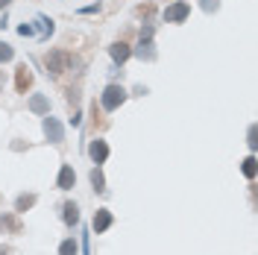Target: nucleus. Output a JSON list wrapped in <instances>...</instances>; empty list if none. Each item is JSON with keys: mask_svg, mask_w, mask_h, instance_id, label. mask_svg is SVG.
<instances>
[{"mask_svg": "<svg viewBox=\"0 0 258 255\" xmlns=\"http://www.w3.org/2000/svg\"><path fill=\"white\" fill-rule=\"evenodd\" d=\"M188 15H191V6H188L185 0H179V3H173V6L164 9V21H167V24H179V21H185Z\"/></svg>", "mask_w": 258, "mask_h": 255, "instance_id": "3", "label": "nucleus"}, {"mask_svg": "<svg viewBox=\"0 0 258 255\" xmlns=\"http://www.w3.org/2000/svg\"><path fill=\"white\" fill-rule=\"evenodd\" d=\"M153 12H156V6H153V3H144V6H138V15H141V18H150Z\"/></svg>", "mask_w": 258, "mask_h": 255, "instance_id": "19", "label": "nucleus"}, {"mask_svg": "<svg viewBox=\"0 0 258 255\" xmlns=\"http://www.w3.org/2000/svg\"><path fill=\"white\" fill-rule=\"evenodd\" d=\"M35 200H38L35 194H21V197H18V203H15V214H24V211H30V208L35 206Z\"/></svg>", "mask_w": 258, "mask_h": 255, "instance_id": "12", "label": "nucleus"}, {"mask_svg": "<svg viewBox=\"0 0 258 255\" xmlns=\"http://www.w3.org/2000/svg\"><path fill=\"white\" fill-rule=\"evenodd\" d=\"M12 56H15V50L9 47L6 41H0V62H12Z\"/></svg>", "mask_w": 258, "mask_h": 255, "instance_id": "16", "label": "nucleus"}, {"mask_svg": "<svg viewBox=\"0 0 258 255\" xmlns=\"http://www.w3.org/2000/svg\"><path fill=\"white\" fill-rule=\"evenodd\" d=\"M64 223H80V208H77V203H64Z\"/></svg>", "mask_w": 258, "mask_h": 255, "instance_id": "13", "label": "nucleus"}, {"mask_svg": "<svg viewBox=\"0 0 258 255\" xmlns=\"http://www.w3.org/2000/svg\"><path fill=\"white\" fill-rule=\"evenodd\" d=\"M59 255H77V240H64L59 246Z\"/></svg>", "mask_w": 258, "mask_h": 255, "instance_id": "17", "label": "nucleus"}, {"mask_svg": "<svg viewBox=\"0 0 258 255\" xmlns=\"http://www.w3.org/2000/svg\"><path fill=\"white\" fill-rule=\"evenodd\" d=\"M141 38H153V27H150V24H147L144 30H141Z\"/></svg>", "mask_w": 258, "mask_h": 255, "instance_id": "21", "label": "nucleus"}, {"mask_svg": "<svg viewBox=\"0 0 258 255\" xmlns=\"http://www.w3.org/2000/svg\"><path fill=\"white\" fill-rule=\"evenodd\" d=\"M203 9L206 12H217L220 9V0H203Z\"/></svg>", "mask_w": 258, "mask_h": 255, "instance_id": "20", "label": "nucleus"}, {"mask_svg": "<svg viewBox=\"0 0 258 255\" xmlns=\"http://www.w3.org/2000/svg\"><path fill=\"white\" fill-rule=\"evenodd\" d=\"M138 56H141V59H147V62H153V59H156V50H153V41H150V38H141Z\"/></svg>", "mask_w": 258, "mask_h": 255, "instance_id": "14", "label": "nucleus"}, {"mask_svg": "<svg viewBox=\"0 0 258 255\" xmlns=\"http://www.w3.org/2000/svg\"><path fill=\"white\" fill-rule=\"evenodd\" d=\"M243 176H249V179L255 176V159H252V156H249V159L243 161Z\"/></svg>", "mask_w": 258, "mask_h": 255, "instance_id": "18", "label": "nucleus"}, {"mask_svg": "<svg viewBox=\"0 0 258 255\" xmlns=\"http://www.w3.org/2000/svg\"><path fill=\"white\" fill-rule=\"evenodd\" d=\"M74 182H77L74 167H71V164H62V170H59V188H62V191H68V188H74Z\"/></svg>", "mask_w": 258, "mask_h": 255, "instance_id": "9", "label": "nucleus"}, {"mask_svg": "<svg viewBox=\"0 0 258 255\" xmlns=\"http://www.w3.org/2000/svg\"><path fill=\"white\" fill-rule=\"evenodd\" d=\"M21 220L18 214H0V232H12V235H21Z\"/></svg>", "mask_w": 258, "mask_h": 255, "instance_id": "6", "label": "nucleus"}, {"mask_svg": "<svg viewBox=\"0 0 258 255\" xmlns=\"http://www.w3.org/2000/svg\"><path fill=\"white\" fill-rule=\"evenodd\" d=\"M44 135L50 138V144H62L64 141V129L56 117H44Z\"/></svg>", "mask_w": 258, "mask_h": 255, "instance_id": "4", "label": "nucleus"}, {"mask_svg": "<svg viewBox=\"0 0 258 255\" xmlns=\"http://www.w3.org/2000/svg\"><path fill=\"white\" fill-rule=\"evenodd\" d=\"M0 200H3V197H0Z\"/></svg>", "mask_w": 258, "mask_h": 255, "instance_id": "25", "label": "nucleus"}, {"mask_svg": "<svg viewBox=\"0 0 258 255\" xmlns=\"http://www.w3.org/2000/svg\"><path fill=\"white\" fill-rule=\"evenodd\" d=\"M88 153H91V159H94L97 164H103V161L109 159V144H106V141H91Z\"/></svg>", "mask_w": 258, "mask_h": 255, "instance_id": "7", "label": "nucleus"}, {"mask_svg": "<svg viewBox=\"0 0 258 255\" xmlns=\"http://www.w3.org/2000/svg\"><path fill=\"white\" fill-rule=\"evenodd\" d=\"M109 50H112V59H114L117 65H123V62L129 59V56H132V50H129V44H123V41H114V44H112Z\"/></svg>", "mask_w": 258, "mask_h": 255, "instance_id": "10", "label": "nucleus"}, {"mask_svg": "<svg viewBox=\"0 0 258 255\" xmlns=\"http://www.w3.org/2000/svg\"><path fill=\"white\" fill-rule=\"evenodd\" d=\"M32 85V74H30V68L27 65H18V71H15V88H18V94H27V88Z\"/></svg>", "mask_w": 258, "mask_h": 255, "instance_id": "5", "label": "nucleus"}, {"mask_svg": "<svg viewBox=\"0 0 258 255\" xmlns=\"http://www.w3.org/2000/svg\"><path fill=\"white\" fill-rule=\"evenodd\" d=\"M94 232H106V229H109V226H112V211H106V208H100V211H97L94 214Z\"/></svg>", "mask_w": 258, "mask_h": 255, "instance_id": "11", "label": "nucleus"}, {"mask_svg": "<svg viewBox=\"0 0 258 255\" xmlns=\"http://www.w3.org/2000/svg\"><path fill=\"white\" fill-rule=\"evenodd\" d=\"M3 6H9V0H0V9H3Z\"/></svg>", "mask_w": 258, "mask_h": 255, "instance_id": "23", "label": "nucleus"}, {"mask_svg": "<svg viewBox=\"0 0 258 255\" xmlns=\"http://www.w3.org/2000/svg\"><path fill=\"white\" fill-rule=\"evenodd\" d=\"M30 112L35 114H50V100L44 94H32L30 97Z\"/></svg>", "mask_w": 258, "mask_h": 255, "instance_id": "8", "label": "nucleus"}, {"mask_svg": "<svg viewBox=\"0 0 258 255\" xmlns=\"http://www.w3.org/2000/svg\"><path fill=\"white\" fill-rule=\"evenodd\" d=\"M0 88H3V71H0Z\"/></svg>", "mask_w": 258, "mask_h": 255, "instance_id": "24", "label": "nucleus"}, {"mask_svg": "<svg viewBox=\"0 0 258 255\" xmlns=\"http://www.w3.org/2000/svg\"><path fill=\"white\" fill-rule=\"evenodd\" d=\"M91 185H94V191H106V179H103V173H100V167L91 170Z\"/></svg>", "mask_w": 258, "mask_h": 255, "instance_id": "15", "label": "nucleus"}, {"mask_svg": "<svg viewBox=\"0 0 258 255\" xmlns=\"http://www.w3.org/2000/svg\"><path fill=\"white\" fill-rule=\"evenodd\" d=\"M74 62V56L68 53V50H50L47 56H44V65H47V74H53V77H59V74H64L68 71V65Z\"/></svg>", "mask_w": 258, "mask_h": 255, "instance_id": "1", "label": "nucleus"}, {"mask_svg": "<svg viewBox=\"0 0 258 255\" xmlns=\"http://www.w3.org/2000/svg\"><path fill=\"white\" fill-rule=\"evenodd\" d=\"M0 255H12V246H0Z\"/></svg>", "mask_w": 258, "mask_h": 255, "instance_id": "22", "label": "nucleus"}, {"mask_svg": "<svg viewBox=\"0 0 258 255\" xmlns=\"http://www.w3.org/2000/svg\"><path fill=\"white\" fill-rule=\"evenodd\" d=\"M123 100H126V91H123L120 85H106V91H103V97H100V103H103L106 112H114Z\"/></svg>", "mask_w": 258, "mask_h": 255, "instance_id": "2", "label": "nucleus"}]
</instances>
